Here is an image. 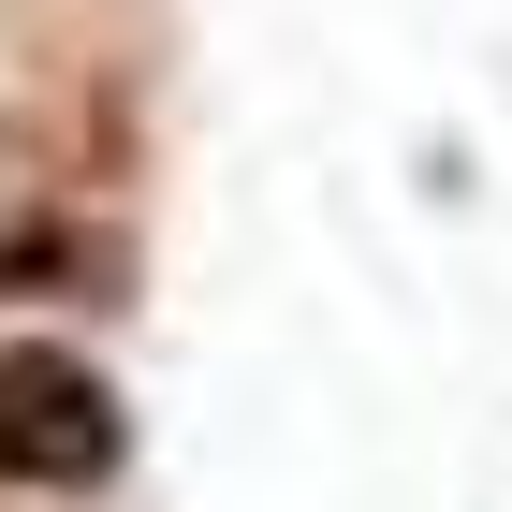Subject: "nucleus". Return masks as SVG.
<instances>
[{
	"instance_id": "f257e3e1",
	"label": "nucleus",
	"mask_w": 512,
	"mask_h": 512,
	"mask_svg": "<svg viewBox=\"0 0 512 512\" xmlns=\"http://www.w3.org/2000/svg\"><path fill=\"white\" fill-rule=\"evenodd\" d=\"M132 425H118V381L59 337H0V483L15 498H88L118 483Z\"/></svg>"
}]
</instances>
